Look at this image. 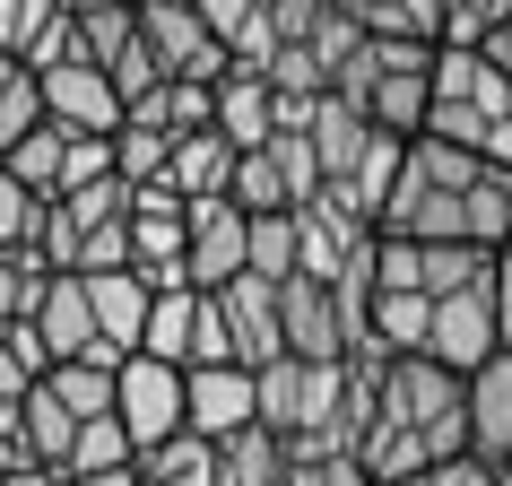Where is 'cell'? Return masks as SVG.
Here are the masks:
<instances>
[{"label":"cell","mask_w":512,"mask_h":486,"mask_svg":"<svg viewBox=\"0 0 512 486\" xmlns=\"http://www.w3.org/2000/svg\"><path fill=\"white\" fill-rule=\"evenodd\" d=\"M70 443H79V417H70V408H61L53 391H44V382H35V391H27V460L61 478V460H70Z\"/></svg>","instance_id":"cell-28"},{"label":"cell","mask_w":512,"mask_h":486,"mask_svg":"<svg viewBox=\"0 0 512 486\" xmlns=\"http://www.w3.org/2000/svg\"><path fill=\"white\" fill-rule=\"evenodd\" d=\"M183 426L209 434V443L261 426V408H252V374H243V365H191V374H183Z\"/></svg>","instance_id":"cell-14"},{"label":"cell","mask_w":512,"mask_h":486,"mask_svg":"<svg viewBox=\"0 0 512 486\" xmlns=\"http://www.w3.org/2000/svg\"><path fill=\"white\" fill-rule=\"evenodd\" d=\"M296 235H304V270L296 278H339L356 261V252H365V243H374V217H356V209H339V200H313V209H296Z\"/></svg>","instance_id":"cell-16"},{"label":"cell","mask_w":512,"mask_h":486,"mask_svg":"<svg viewBox=\"0 0 512 486\" xmlns=\"http://www.w3.org/2000/svg\"><path fill=\"white\" fill-rule=\"evenodd\" d=\"M105 79H113V96H122V113H131L139 96H148V87H165V70H157V53H148V44H131V53L113 61Z\"/></svg>","instance_id":"cell-37"},{"label":"cell","mask_w":512,"mask_h":486,"mask_svg":"<svg viewBox=\"0 0 512 486\" xmlns=\"http://www.w3.org/2000/svg\"><path fill=\"white\" fill-rule=\"evenodd\" d=\"M113 174V139H70V157H61V200L87 183H105Z\"/></svg>","instance_id":"cell-36"},{"label":"cell","mask_w":512,"mask_h":486,"mask_svg":"<svg viewBox=\"0 0 512 486\" xmlns=\"http://www.w3.org/2000/svg\"><path fill=\"white\" fill-rule=\"evenodd\" d=\"M44 252H0V322H27L35 296H44Z\"/></svg>","instance_id":"cell-34"},{"label":"cell","mask_w":512,"mask_h":486,"mask_svg":"<svg viewBox=\"0 0 512 486\" xmlns=\"http://www.w3.org/2000/svg\"><path fill=\"white\" fill-rule=\"evenodd\" d=\"M70 27H79V61L87 70H113V61L139 44V9L131 0H70Z\"/></svg>","instance_id":"cell-20"},{"label":"cell","mask_w":512,"mask_h":486,"mask_svg":"<svg viewBox=\"0 0 512 486\" xmlns=\"http://www.w3.org/2000/svg\"><path fill=\"white\" fill-rule=\"evenodd\" d=\"M287 486H374V478L356 469V452H339V460H287Z\"/></svg>","instance_id":"cell-38"},{"label":"cell","mask_w":512,"mask_h":486,"mask_svg":"<svg viewBox=\"0 0 512 486\" xmlns=\"http://www.w3.org/2000/svg\"><path fill=\"white\" fill-rule=\"evenodd\" d=\"M304 139H313V165H322V191H330V200H339V209H356V217H382L391 183H400L408 139L374 131V122H365L356 105H339V96H313Z\"/></svg>","instance_id":"cell-4"},{"label":"cell","mask_w":512,"mask_h":486,"mask_svg":"<svg viewBox=\"0 0 512 486\" xmlns=\"http://www.w3.org/2000/svg\"><path fill=\"white\" fill-rule=\"evenodd\" d=\"M0 348H9V322H0Z\"/></svg>","instance_id":"cell-46"},{"label":"cell","mask_w":512,"mask_h":486,"mask_svg":"<svg viewBox=\"0 0 512 486\" xmlns=\"http://www.w3.org/2000/svg\"><path fill=\"white\" fill-rule=\"evenodd\" d=\"M426 356L443 374H478L486 356H504V322H495V278L486 287H460V296H434V322H426Z\"/></svg>","instance_id":"cell-8"},{"label":"cell","mask_w":512,"mask_h":486,"mask_svg":"<svg viewBox=\"0 0 512 486\" xmlns=\"http://www.w3.org/2000/svg\"><path fill=\"white\" fill-rule=\"evenodd\" d=\"M131 9H139V0H131Z\"/></svg>","instance_id":"cell-48"},{"label":"cell","mask_w":512,"mask_h":486,"mask_svg":"<svg viewBox=\"0 0 512 486\" xmlns=\"http://www.w3.org/2000/svg\"><path fill=\"white\" fill-rule=\"evenodd\" d=\"M9 79H18V61H0V96H9Z\"/></svg>","instance_id":"cell-44"},{"label":"cell","mask_w":512,"mask_h":486,"mask_svg":"<svg viewBox=\"0 0 512 486\" xmlns=\"http://www.w3.org/2000/svg\"><path fill=\"white\" fill-rule=\"evenodd\" d=\"M209 105H217V87L165 79V87H148L122 122H139V131H157V139H191V131H209Z\"/></svg>","instance_id":"cell-21"},{"label":"cell","mask_w":512,"mask_h":486,"mask_svg":"<svg viewBox=\"0 0 512 486\" xmlns=\"http://www.w3.org/2000/svg\"><path fill=\"white\" fill-rule=\"evenodd\" d=\"M512 18V0H443V44H486Z\"/></svg>","instance_id":"cell-35"},{"label":"cell","mask_w":512,"mask_h":486,"mask_svg":"<svg viewBox=\"0 0 512 486\" xmlns=\"http://www.w3.org/2000/svg\"><path fill=\"white\" fill-rule=\"evenodd\" d=\"M217 313H226L235 365H252V374H261V365L278 356V287L243 270V278H226V287H217Z\"/></svg>","instance_id":"cell-17"},{"label":"cell","mask_w":512,"mask_h":486,"mask_svg":"<svg viewBox=\"0 0 512 486\" xmlns=\"http://www.w3.org/2000/svg\"><path fill=\"white\" fill-rule=\"evenodd\" d=\"M44 391H53L79 426H96V417H113V365L105 356H79V365H53L44 374Z\"/></svg>","instance_id":"cell-26"},{"label":"cell","mask_w":512,"mask_h":486,"mask_svg":"<svg viewBox=\"0 0 512 486\" xmlns=\"http://www.w3.org/2000/svg\"><path fill=\"white\" fill-rule=\"evenodd\" d=\"M35 96H44V122L70 131V139H113V131H122V96H113V79H105V70H87V61L44 70Z\"/></svg>","instance_id":"cell-11"},{"label":"cell","mask_w":512,"mask_h":486,"mask_svg":"<svg viewBox=\"0 0 512 486\" xmlns=\"http://www.w3.org/2000/svg\"><path fill=\"white\" fill-rule=\"evenodd\" d=\"M44 217H53V200H35V191L0 165V252H35V243H44Z\"/></svg>","instance_id":"cell-31"},{"label":"cell","mask_w":512,"mask_h":486,"mask_svg":"<svg viewBox=\"0 0 512 486\" xmlns=\"http://www.w3.org/2000/svg\"><path fill=\"white\" fill-rule=\"evenodd\" d=\"M165 165H174V139L139 131V122H122V131H113V174H122V183H131V191L165 183Z\"/></svg>","instance_id":"cell-32"},{"label":"cell","mask_w":512,"mask_h":486,"mask_svg":"<svg viewBox=\"0 0 512 486\" xmlns=\"http://www.w3.org/2000/svg\"><path fill=\"white\" fill-rule=\"evenodd\" d=\"M243 243H252V217L235 200H191V243H183V278L200 296H217L226 278H243Z\"/></svg>","instance_id":"cell-13"},{"label":"cell","mask_w":512,"mask_h":486,"mask_svg":"<svg viewBox=\"0 0 512 486\" xmlns=\"http://www.w3.org/2000/svg\"><path fill=\"white\" fill-rule=\"evenodd\" d=\"M27 330L44 339V356L53 365H79V356H105V365H122V356L96 339V304H87V278H44V296H35V313H27Z\"/></svg>","instance_id":"cell-12"},{"label":"cell","mask_w":512,"mask_h":486,"mask_svg":"<svg viewBox=\"0 0 512 486\" xmlns=\"http://www.w3.org/2000/svg\"><path fill=\"white\" fill-rule=\"evenodd\" d=\"M61 157H70V131H53V122H35L27 139H18V148H9V174H18V183L35 191V200H61Z\"/></svg>","instance_id":"cell-27"},{"label":"cell","mask_w":512,"mask_h":486,"mask_svg":"<svg viewBox=\"0 0 512 486\" xmlns=\"http://www.w3.org/2000/svg\"><path fill=\"white\" fill-rule=\"evenodd\" d=\"M243 270H252V278H270V287H287V278L304 270V235H296V217H252Z\"/></svg>","instance_id":"cell-29"},{"label":"cell","mask_w":512,"mask_h":486,"mask_svg":"<svg viewBox=\"0 0 512 486\" xmlns=\"http://www.w3.org/2000/svg\"><path fill=\"white\" fill-rule=\"evenodd\" d=\"M287 478V443L270 426H243L217 443V486H278Z\"/></svg>","instance_id":"cell-25"},{"label":"cell","mask_w":512,"mask_h":486,"mask_svg":"<svg viewBox=\"0 0 512 486\" xmlns=\"http://www.w3.org/2000/svg\"><path fill=\"white\" fill-rule=\"evenodd\" d=\"M495 322H504V348H512V235L495 243Z\"/></svg>","instance_id":"cell-40"},{"label":"cell","mask_w":512,"mask_h":486,"mask_svg":"<svg viewBox=\"0 0 512 486\" xmlns=\"http://www.w3.org/2000/svg\"><path fill=\"white\" fill-rule=\"evenodd\" d=\"M18 9H27V0H0V61H9V44H18Z\"/></svg>","instance_id":"cell-43"},{"label":"cell","mask_w":512,"mask_h":486,"mask_svg":"<svg viewBox=\"0 0 512 486\" xmlns=\"http://www.w3.org/2000/svg\"><path fill=\"white\" fill-rule=\"evenodd\" d=\"M165 183L183 191V200H226V183H235V148H226L217 131L174 139V165H165Z\"/></svg>","instance_id":"cell-23"},{"label":"cell","mask_w":512,"mask_h":486,"mask_svg":"<svg viewBox=\"0 0 512 486\" xmlns=\"http://www.w3.org/2000/svg\"><path fill=\"white\" fill-rule=\"evenodd\" d=\"M270 122H278V87L261 79V70H235V61H226L217 105H209V131L226 139L235 157H252V148H270Z\"/></svg>","instance_id":"cell-15"},{"label":"cell","mask_w":512,"mask_h":486,"mask_svg":"<svg viewBox=\"0 0 512 486\" xmlns=\"http://www.w3.org/2000/svg\"><path fill=\"white\" fill-rule=\"evenodd\" d=\"M417 139L469 148V157L512 174V79L469 44H434V96H426V131Z\"/></svg>","instance_id":"cell-3"},{"label":"cell","mask_w":512,"mask_h":486,"mask_svg":"<svg viewBox=\"0 0 512 486\" xmlns=\"http://www.w3.org/2000/svg\"><path fill=\"white\" fill-rule=\"evenodd\" d=\"M469 53H486V61H495V70H504V79H512V18H504V27H495V35H486V44H469Z\"/></svg>","instance_id":"cell-42"},{"label":"cell","mask_w":512,"mask_h":486,"mask_svg":"<svg viewBox=\"0 0 512 486\" xmlns=\"http://www.w3.org/2000/svg\"><path fill=\"white\" fill-rule=\"evenodd\" d=\"M495 486H512V460H504V469H495Z\"/></svg>","instance_id":"cell-45"},{"label":"cell","mask_w":512,"mask_h":486,"mask_svg":"<svg viewBox=\"0 0 512 486\" xmlns=\"http://www.w3.org/2000/svg\"><path fill=\"white\" fill-rule=\"evenodd\" d=\"M183 243H191V200L174 183H148L131 191V270L148 296H165V287H191L183 278Z\"/></svg>","instance_id":"cell-6"},{"label":"cell","mask_w":512,"mask_h":486,"mask_svg":"<svg viewBox=\"0 0 512 486\" xmlns=\"http://www.w3.org/2000/svg\"><path fill=\"white\" fill-rule=\"evenodd\" d=\"M374 235H400V243H495L512 235V174L504 165L469 157V148H443V139H408L400 157V183L382 200Z\"/></svg>","instance_id":"cell-2"},{"label":"cell","mask_w":512,"mask_h":486,"mask_svg":"<svg viewBox=\"0 0 512 486\" xmlns=\"http://www.w3.org/2000/svg\"><path fill=\"white\" fill-rule=\"evenodd\" d=\"M339 105H356L374 131L391 139H417L426 131V96H434V44H408V35H365L339 79H330Z\"/></svg>","instance_id":"cell-5"},{"label":"cell","mask_w":512,"mask_h":486,"mask_svg":"<svg viewBox=\"0 0 512 486\" xmlns=\"http://www.w3.org/2000/svg\"><path fill=\"white\" fill-rule=\"evenodd\" d=\"M408 486H495V469L486 460H443V469H426V478H408Z\"/></svg>","instance_id":"cell-39"},{"label":"cell","mask_w":512,"mask_h":486,"mask_svg":"<svg viewBox=\"0 0 512 486\" xmlns=\"http://www.w3.org/2000/svg\"><path fill=\"white\" fill-rule=\"evenodd\" d=\"M35 382H44V374H35L27 356H9V348H0V400H27Z\"/></svg>","instance_id":"cell-41"},{"label":"cell","mask_w":512,"mask_h":486,"mask_svg":"<svg viewBox=\"0 0 512 486\" xmlns=\"http://www.w3.org/2000/svg\"><path fill=\"white\" fill-rule=\"evenodd\" d=\"M87 304H96V339H105L113 356H139V330H148V287H139V270H105L87 278Z\"/></svg>","instance_id":"cell-19"},{"label":"cell","mask_w":512,"mask_h":486,"mask_svg":"<svg viewBox=\"0 0 512 486\" xmlns=\"http://www.w3.org/2000/svg\"><path fill=\"white\" fill-rule=\"evenodd\" d=\"M443 460H469V382L434 356H391L356 417V469L374 486H408Z\"/></svg>","instance_id":"cell-1"},{"label":"cell","mask_w":512,"mask_h":486,"mask_svg":"<svg viewBox=\"0 0 512 486\" xmlns=\"http://www.w3.org/2000/svg\"><path fill=\"white\" fill-rule=\"evenodd\" d=\"M131 434H122V417H96V426H79V443H70V460H61V478H105V469H131Z\"/></svg>","instance_id":"cell-30"},{"label":"cell","mask_w":512,"mask_h":486,"mask_svg":"<svg viewBox=\"0 0 512 486\" xmlns=\"http://www.w3.org/2000/svg\"><path fill=\"white\" fill-rule=\"evenodd\" d=\"M200 287H165L148 304V330H139V356H157V365H191V330H200Z\"/></svg>","instance_id":"cell-24"},{"label":"cell","mask_w":512,"mask_h":486,"mask_svg":"<svg viewBox=\"0 0 512 486\" xmlns=\"http://www.w3.org/2000/svg\"><path fill=\"white\" fill-rule=\"evenodd\" d=\"M226 200H235L243 217H287V183H278L270 148H252V157H235V183H226Z\"/></svg>","instance_id":"cell-33"},{"label":"cell","mask_w":512,"mask_h":486,"mask_svg":"<svg viewBox=\"0 0 512 486\" xmlns=\"http://www.w3.org/2000/svg\"><path fill=\"white\" fill-rule=\"evenodd\" d=\"M139 44L157 53L165 79H191V87H217V79H226V44L200 27L191 0H139Z\"/></svg>","instance_id":"cell-9"},{"label":"cell","mask_w":512,"mask_h":486,"mask_svg":"<svg viewBox=\"0 0 512 486\" xmlns=\"http://www.w3.org/2000/svg\"><path fill=\"white\" fill-rule=\"evenodd\" d=\"M278 356H296V365H348L339 296H330L322 278H287L278 287Z\"/></svg>","instance_id":"cell-10"},{"label":"cell","mask_w":512,"mask_h":486,"mask_svg":"<svg viewBox=\"0 0 512 486\" xmlns=\"http://www.w3.org/2000/svg\"><path fill=\"white\" fill-rule=\"evenodd\" d=\"M139 486H217V443L209 434H165V443H148V452L131 460Z\"/></svg>","instance_id":"cell-22"},{"label":"cell","mask_w":512,"mask_h":486,"mask_svg":"<svg viewBox=\"0 0 512 486\" xmlns=\"http://www.w3.org/2000/svg\"><path fill=\"white\" fill-rule=\"evenodd\" d=\"M469 460H486V469L512 460V348L469 374Z\"/></svg>","instance_id":"cell-18"},{"label":"cell","mask_w":512,"mask_h":486,"mask_svg":"<svg viewBox=\"0 0 512 486\" xmlns=\"http://www.w3.org/2000/svg\"><path fill=\"white\" fill-rule=\"evenodd\" d=\"M113 417H122V434H131V452L165 443V434H191L183 426V365L122 356V365H113Z\"/></svg>","instance_id":"cell-7"},{"label":"cell","mask_w":512,"mask_h":486,"mask_svg":"<svg viewBox=\"0 0 512 486\" xmlns=\"http://www.w3.org/2000/svg\"><path fill=\"white\" fill-rule=\"evenodd\" d=\"M278 486H287V478H278Z\"/></svg>","instance_id":"cell-47"}]
</instances>
